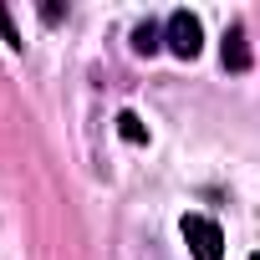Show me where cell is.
<instances>
[{"label": "cell", "instance_id": "1", "mask_svg": "<svg viewBox=\"0 0 260 260\" xmlns=\"http://www.w3.org/2000/svg\"><path fill=\"white\" fill-rule=\"evenodd\" d=\"M164 46H169L179 61H194V56L204 51V26H199V16H194V11H174V16L164 21Z\"/></svg>", "mask_w": 260, "mask_h": 260}, {"label": "cell", "instance_id": "2", "mask_svg": "<svg viewBox=\"0 0 260 260\" xmlns=\"http://www.w3.org/2000/svg\"><path fill=\"white\" fill-rule=\"evenodd\" d=\"M184 240H189V255L194 260H224V235L209 214H184Z\"/></svg>", "mask_w": 260, "mask_h": 260}, {"label": "cell", "instance_id": "3", "mask_svg": "<svg viewBox=\"0 0 260 260\" xmlns=\"http://www.w3.org/2000/svg\"><path fill=\"white\" fill-rule=\"evenodd\" d=\"M219 56H224L230 72H250V41H245V26H230V31H224Z\"/></svg>", "mask_w": 260, "mask_h": 260}, {"label": "cell", "instance_id": "4", "mask_svg": "<svg viewBox=\"0 0 260 260\" xmlns=\"http://www.w3.org/2000/svg\"><path fill=\"white\" fill-rule=\"evenodd\" d=\"M158 46H164V26H158V21H138V26H133V51H138V56H153Z\"/></svg>", "mask_w": 260, "mask_h": 260}, {"label": "cell", "instance_id": "5", "mask_svg": "<svg viewBox=\"0 0 260 260\" xmlns=\"http://www.w3.org/2000/svg\"><path fill=\"white\" fill-rule=\"evenodd\" d=\"M117 133H122V143H148V127H143V117L138 112H117Z\"/></svg>", "mask_w": 260, "mask_h": 260}, {"label": "cell", "instance_id": "6", "mask_svg": "<svg viewBox=\"0 0 260 260\" xmlns=\"http://www.w3.org/2000/svg\"><path fill=\"white\" fill-rule=\"evenodd\" d=\"M0 36H6V46H16V51H21V46H26V41H21V31H16V21H11V11H6V6H0Z\"/></svg>", "mask_w": 260, "mask_h": 260}, {"label": "cell", "instance_id": "7", "mask_svg": "<svg viewBox=\"0 0 260 260\" xmlns=\"http://www.w3.org/2000/svg\"><path fill=\"white\" fill-rule=\"evenodd\" d=\"M250 260H260V250H255V255H250Z\"/></svg>", "mask_w": 260, "mask_h": 260}]
</instances>
